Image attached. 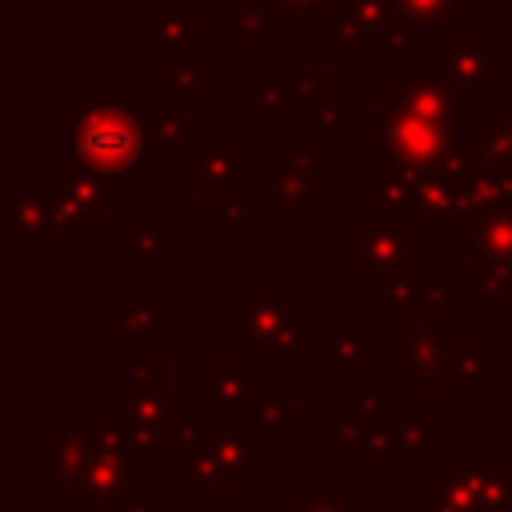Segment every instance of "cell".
Returning <instances> with one entry per match:
<instances>
[{
  "label": "cell",
  "instance_id": "6da1fadb",
  "mask_svg": "<svg viewBox=\"0 0 512 512\" xmlns=\"http://www.w3.org/2000/svg\"><path fill=\"white\" fill-rule=\"evenodd\" d=\"M144 136L120 92H76V156L104 176H132L140 168Z\"/></svg>",
  "mask_w": 512,
  "mask_h": 512
}]
</instances>
